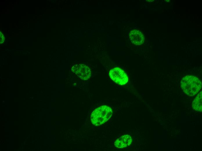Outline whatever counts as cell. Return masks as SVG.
I'll list each match as a JSON object with an SVG mask.
<instances>
[{
  "label": "cell",
  "mask_w": 202,
  "mask_h": 151,
  "mask_svg": "<svg viewBox=\"0 0 202 151\" xmlns=\"http://www.w3.org/2000/svg\"><path fill=\"white\" fill-rule=\"evenodd\" d=\"M181 87L183 91L190 96L196 94L202 87L201 82L197 77L191 75L184 77L181 82Z\"/></svg>",
  "instance_id": "1"
},
{
  "label": "cell",
  "mask_w": 202,
  "mask_h": 151,
  "mask_svg": "<svg viewBox=\"0 0 202 151\" xmlns=\"http://www.w3.org/2000/svg\"><path fill=\"white\" fill-rule=\"evenodd\" d=\"M111 108L106 105L100 106L95 109L91 114V123L95 126H98L107 122L112 115Z\"/></svg>",
  "instance_id": "2"
},
{
  "label": "cell",
  "mask_w": 202,
  "mask_h": 151,
  "mask_svg": "<svg viewBox=\"0 0 202 151\" xmlns=\"http://www.w3.org/2000/svg\"><path fill=\"white\" fill-rule=\"evenodd\" d=\"M109 76L111 80L120 85L126 84L128 81V78L125 72L119 67H115L111 69Z\"/></svg>",
  "instance_id": "3"
},
{
  "label": "cell",
  "mask_w": 202,
  "mask_h": 151,
  "mask_svg": "<svg viewBox=\"0 0 202 151\" xmlns=\"http://www.w3.org/2000/svg\"><path fill=\"white\" fill-rule=\"evenodd\" d=\"M72 71L81 79L87 80L90 78L91 71L89 68L84 64L74 65L71 68Z\"/></svg>",
  "instance_id": "4"
},
{
  "label": "cell",
  "mask_w": 202,
  "mask_h": 151,
  "mask_svg": "<svg viewBox=\"0 0 202 151\" xmlns=\"http://www.w3.org/2000/svg\"><path fill=\"white\" fill-rule=\"evenodd\" d=\"M129 38L131 42L136 45L143 44L144 41V37L143 33L138 30H134L129 33Z\"/></svg>",
  "instance_id": "5"
},
{
  "label": "cell",
  "mask_w": 202,
  "mask_h": 151,
  "mask_svg": "<svg viewBox=\"0 0 202 151\" xmlns=\"http://www.w3.org/2000/svg\"><path fill=\"white\" fill-rule=\"evenodd\" d=\"M132 141V138L130 136L125 135L116 139L114 144L116 148H122L129 146L131 144Z\"/></svg>",
  "instance_id": "6"
},
{
  "label": "cell",
  "mask_w": 202,
  "mask_h": 151,
  "mask_svg": "<svg viewBox=\"0 0 202 151\" xmlns=\"http://www.w3.org/2000/svg\"><path fill=\"white\" fill-rule=\"evenodd\" d=\"M202 92L199 93L192 103V107L195 111L201 112L202 110Z\"/></svg>",
  "instance_id": "7"
}]
</instances>
